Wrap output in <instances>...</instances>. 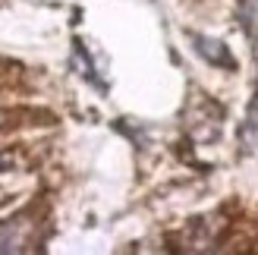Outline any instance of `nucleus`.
Returning <instances> with one entry per match:
<instances>
[{"label":"nucleus","mask_w":258,"mask_h":255,"mask_svg":"<svg viewBox=\"0 0 258 255\" xmlns=\"http://www.w3.org/2000/svg\"><path fill=\"white\" fill-rule=\"evenodd\" d=\"M196 47H199V50H202V54L208 57L211 63H224V67H230V63H233V60H230V54L224 50V44H221V41H208V38L196 35Z\"/></svg>","instance_id":"2"},{"label":"nucleus","mask_w":258,"mask_h":255,"mask_svg":"<svg viewBox=\"0 0 258 255\" xmlns=\"http://www.w3.org/2000/svg\"><path fill=\"white\" fill-rule=\"evenodd\" d=\"M35 227H38V221L29 211L4 221L0 224V252H29L35 243Z\"/></svg>","instance_id":"1"}]
</instances>
